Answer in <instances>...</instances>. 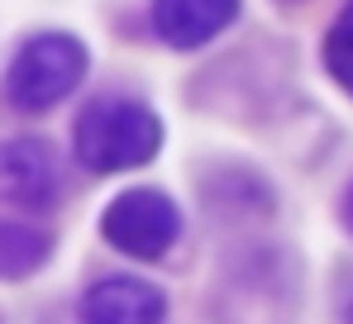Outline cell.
<instances>
[{
  "instance_id": "cell-1",
  "label": "cell",
  "mask_w": 353,
  "mask_h": 324,
  "mask_svg": "<svg viewBox=\"0 0 353 324\" xmlns=\"http://www.w3.org/2000/svg\"><path fill=\"white\" fill-rule=\"evenodd\" d=\"M72 153L86 172H129L163 153V119L143 101L101 96L72 124Z\"/></svg>"
},
{
  "instance_id": "cell-2",
  "label": "cell",
  "mask_w": 353,
  "mask_h": 324,
  "mask_svg": "<svg viewBox=\"0 0 353 324\" xmlns=\"http://www.w3.org/2000/svg\"><path fill=\"white\" fill-rule=\"evenodd\" d=\"M86 43L62 34V29H48V34H34L19 43V53L5 72V101L14 110H53L58 101H67L81 77H86Z\"/></svg>"
},
{
  "instance_id": "cell-3",
  "label": "cell",
  "mask_w": 353,
  "mask_h": 324,
  "mask_svg": "<svg viewBox=\"0 0 353 324\" xmlns=\"http://www.w3.org/2000/svg\"><path fill=\"white\" fill-rule=\"evenodd\" d=\"M101 234L124 258L158 263V258L172 253V243L181 239V210H176L172 196L158 191V186H129V191H119L115 201L105 205Z\"/></svg>"
},
{
  "instance_id": "cell-4",
  "label": "cell",
  "mask_w": 353,
  "mask_h": 324,
  "mask_svg": "<svg viewBox=\"0 0 353 324\" xmlns=\"http://www.w3.org/2000/svg\"><path fill=\"white\" fill-rule=\"evenodd\" d=\"M0 201L19 210H43L58 201V158L43 139L0 143Z\"/></svg>"
},
{
  "instance_id": "cell-5",
  "label": "cell",
  "mask_w": 353,
  "mask_h": 324,
  "mask_svg": "<svg viewBox=\"0 0 353 324\" xmlns=\"http://www.w3.org/2000/svg\"><path fill=\"white\" fill-rule=\"evenodd\" d=\"M81 324H168V296L143 276H101L81 296Z\"/></svg>"
},
{
  "instance_id": "cell-6",
  "label": "cell",
  "mask_w": 353,
  "mask_h": 324,
  "mask_svg": "<svg viewBox=\"0 0 353 324\" xmlns=\"http://www.w3.org/2000/svg\"><path fill=\"white\" fill-rule=\"evenodd\" d=\"M239 0H153V29L172 48H201L220 29H230Z\"/></svg>"
},
{
  "instance_id": "cell-7",
  "label": "cell",
  "mask_w": 353,
  "mask_h": 324,
  "mask_svg": "<svg viewBox=\"0 0 353 324\" xmlns=\"http://www.w3.org/2000/svg\"><path fill=\"white\" fill-rule=\"evenodd\" d=\"M48 253H53V239H48L39 224L0 219V281L34 276V272L48 263Z\"/></svg>"
},
{
  "instance_id": "cell-8",
  "label": "cell",
  "mask_w": 353,
  "mask_h": 324,
  "mask_svg": "<svg viewBox=\"0 0 353 324\" xmlns=\"http://www.w3.org/2000/svg\"><path fill=\"white\" fill-rule=\"evenodd\" d=\"M325 67H330V77L344 86L353 96V0L334 14V24H330V34H325Z\"/></svg>"
},
{
  "instance_id": "cell-9",
  "label": "cell",
  "mask_w": 353,
  "mask_h": 324,
  "mask_svg": "<svg viewBox=\"0 0 353 324\" xmlns=\"http://www.w3.org/2000/svg\"><path fill=\"white\" fill-rule=\"evenodd\" d=\"M339 210H344V229H349V234H353V186H349V191H344V205H339Z\"/></svg>"
},
{
  "instance_id": "cell-10",
  "label": "cell",
  "mask_w": 353,
  "mask_h": 324,
  "mask_svg": "<svg viewBox=\"0 0 353 324\" xmlns=\"http://www.w3.org/2000/svg\"><path fill=\"white\" fill-rule=\"evenodd\" d=\"M344 324H353V296L344 301Z\"/></svg>"
}]
</instances>
